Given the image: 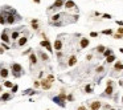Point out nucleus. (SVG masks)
Returning a JSON list of instances; mask_svg holds the SVG:
<instances>
[{
    "mask_svg": "<svg viewBox=\"0 0 123 110\" xmlns=\"http://www.w3.org/2000/svg\"><path fill=\"white\" fill-rule=\"evenodd\" d=\"M116 60V57H115V54H111V56H109V57H106V62L107 64H113L114 61Z\"/></svg>",
    "mask_w": 123,
    "mask_h": 110,
    "instance_id": "obj_25",
    "label": "nucleus"
},
{
    "mask_svg": "<svg viewBox=\"0 0 123 110\" xmlns=\"http://www.w3.org/2000/svg\"><path fill=\"white\" fill-rule=\"evenodd\" d=\"M53 49H56L57 52H60V50H62V41H61V39H57V40L54 41Z\"/></svg>",
    "mask_w": 123,
    "mask_h": 110,
    "instance_id": "obj_16",
    "label": "nucleus"
},
{
    "mask_svg": "<svg viewBox=\"0 0 123 110\" xmlns=\"http://www.w3.org/2000/svg\"><path fill=\"white\" fill-rule=\"evenodd\" d=\"M73 101H74L73 94H66V102H73Z\"/></svg>",
    "mask_w": 123,
    "mask_h": 110,
    "instance_id": "obj_30",
    "label": "nucleus"
},
{
    "mask_svg": "<svg viewBox=\"0 0 123 110\" xmlns=\"http://www.w3.org/2000/svg\"><path fill=\"white\" fill-rule=\"evenodd\" d=\"M3 53H4V49H3L1 47H0V54H3Z\"/></svg>",
    "mask_w": 123,
    "mask_h": 110,
    "instance_id": "obj_50",
    "label": "nucleus"
},
{
    "mask_svg": "<svg viewBox=\"0 0 123 110\" xmlns=\"http://www.w3.org/2000/svg\"><path fill=\"white\" fill-rule=\"evenodd\" d=\"M47 80L49 81V82H53V81H54V76H53V74H48V76H47Z\"/></svg>",
    "mask_w": 123,
    "mask_h": 110,
    "instance_id": "obj_33",
    "label": "nucleus"
},
{
    "mask_svg": "<svg viewBox=\"0 0 123 110\" xmlns=\"http://www.w3.org/2000/svg\"><path fill=\"white\" fill-rule=\"evenodd\" d=\"M103 70H105V66H98L97 68V70H95V73L98 74V73H103Z\"/></svg>",
    "mask_w": 123,
    "mask_h": 110,
    "instance_id": "obj_34",
    "label": "nucleus"
},
{
    "mask_svg": "<svg viewBox=\"0 0 123 110\" xmlns=\"http://www.w3.org/2000/svg\"><path fill=\"white\" fill-rule=\"evenodd\" d=\"M12 98H13V94H11L9 92H5V93H3L0 96V102H8Z\"/></svg>",
    "mask_w": 123,
    "mask_h": 110,
    "instance_id": "obj_8",
    "label": "nucleus"
},
{
    "mask_svg": "<svg viewBox=\"0 0 123 110\" xmlns=\"http://www.w3.org/2000/svg\"><path fill=\"white\" fill-rule=\"evenodd\" d=\"M77 110H86V107H85V106H80Z\"/></svg>",
    "mask_w": 123,
    "mask_h": 110,
    "instance_id": "obj_49",
    "label": "nucleus"
},
{
    "mask_svg": "<svg viewBox=\"0 0 123 110\" xmlns=\"http://www.w3.org/2000/svg\"><path fill=\"white\" fill-rule=\"evenodd\" d=\"M1 92H3V86H1V85H0V93H1Z\"/></svg>",
    "mask_w": 123,
    "mask_h": 110,
    "instance_id": "obj_52",
    "label": "nucleus"
},
{
    "mask_svg": "<svg viewBox=\"0 0 123 110\" xmlns=\"http://www.w3.org/2000/svg\"><path fill=\"white\" fill-rule=\"evenodd\" d=\"M30 27H32V29H34V31H37L38 29V19H33V20L30 21Z\"/></svg>",
    "mask_w": 123,
    "mask_h": 110,
    "instance_id": "obj_21",
    "label": "nucleus"
},
{
    "mask_svg": "<svg viewBox=\"0 0 123 110\" xmlns=\"http://www.w3.org/2000/svg\"><path fill=\"white\" fill-rule=\"evenodd\" d=\"M24 27H20V28H17V29H13V31H11V40H13V41H17L19 39H20V33H21V29H23Z\"/></svg>",
    "mask_w": 123,
    "mask_h": 110,
    "instance_id": "obj_6",
    "label": "nucleus"
},
{
    "mask_svg": "<svg viewBox=\"0 0 123 110\" xmlns=\"http://www.w3.org/2000/svg\"><path fill=\"white\" fill-rule=\"evenodd\" d=\"M33 86H34V89H38V88H40L41 86V85H40V81H34V82H33Z\"/></svg>",
    "mask_w": 123,
    "mask_h": 110,
    "instance_id": "obj_36",
    "label": "nucleus"
},
{
    "mask_svg": "<svg viewBox=\"0 0 123 110\" xmlns=\"http://www.w3.org/2000/svg\"><path fill=\"white\" fill-rule=\"evenodd\" d=\"M50 100H52V102H54L56 105H58L60 107L65 109V107H66V92H65V90H61L60 94L50 96Z\"/></svg>",
    "mask_w": 123,
    "mask_h": 110,
    "instance_id": "obj_2",
    "label": "nucleus"
},
{
    "mask_svg": "<svg viewBox=\"0 0 123 110\" xmlns=\"http://www.w3.org/2000/svg\"><path fill=\"white\" fill-rule=\"evenodd\" d=\"M38 64V58H37L36 53H30L29 54V65L30 66H36Z\"/></svg>",
    "mask_w": 123,
    "mask_h": 110,
    "instance_id": "obj_12",
    "label": "nucleus"
},
{
    "mask_svg": "<svg viewBox=\"0 0 123 110\" xmlns=\"http://www.w3.org/2000/svg\"><path fill=\"white\" fill-rule=\"evenodd\" d=\"M114 70H123V64L120 61H116L114 65Z\"/></svg>",
    "mask_w": 123,
    "mask_h": 110,
    "instance_id": "obj_24",
    "label": "nucleus"
},
{
    "mask_svg": "<svg viewBox=\"0 0 123 110\" xmlns=\"http://www.w3.org/2000/svg\"><path fill=\"white\" fill-rule=\"evenodd\" d=\"M47 110H52V109H47Z\"/></svg>",
    "mask_w": 123,
    "mask_h": 110,
    "instance_id": "obj_56",
    "label": "nucleus"
},
{
    "mask_svg": "<svg viewBox=\"0 0 123 110\" xmlns=\"http://www.w3.org/2000/svg\"><path fill=\"white\" fill-rule=\"evenodd\" d=\"M40 85H41L40 88H42L44 90H49L50 88H52V82H49L47 78H45V80H41L40 81Z\"/></svg>",
    "mask_w": 123,
    "mask_h": 110,
    "instance_id": "obj_15",
    "label": "nucleus"
},
{
    "mask_svg": "<svg viewBox=\"0 0 123 110\" xmlns=\"http://www.w3.org/2000/svg\"><path fill=\"white\" fill-rule=\"evenodd\" d=\"M119 50H120V53H123V48H120V49H119Z\"/></svg>",
    "mask_w": 123,
    "mask_h": 110,
    "instance_id": "obj_53",
    "label": "nucleus"
},
{
    "mask_svg": "<svg viewBox=\"0 0 123 110\" xmlns=\"http://www.w3.org/2000/svg\"><path fill=\"white\" fill-rule=\"evenodd\" d=\"M1 11H3L4 15H5V24H8V25H13V24L20 23V21L23 20L21 15H19L17 11L15 9V8L9 7V5H3V7H1Z\"/></svg>",
    "mask_w": 123,
    "mask_h": 110,
    "instance_id": "obj_1",
    "label": "nucleus"
},
{
    "mask_svg": "<svg viewBox=\"0 0 123 110\" xmlns=\"http://www.w3.org/2000/svg\"><path fill=\"white\" fill-rule=\"evenodd\" d=\"M36 56H37V58H38V61H42V62H48V61H49V56H48L44 50H41V49L37 50Z\"/></svg>",
    "mask_w": 123,
    "mask_h": 110,
    "instance_id": "obj_5",
    "label": "nucleus"
},
{
    "mask_svg": "<svg viewBox=\"0 0 123 110\" xmlns=\"http://www.w3.org/2000/svg\"><path fill=\"white\" fill-rule=\"evenodd\" d=\"M47 50L49 52V53H53V48H52V45H50V47H48V48H47Z\"/></svg>",
    "mask_w": 123,
    "mask_h": 110,
    "instance_id": "obj_43",
    "label": "nucleus"
},
{
    "mask_svg": "<svg viewBox=\"0 0 123 110\" xmlns=\"http://www.w3.org/2000/svg\"><path fill=\"white\" fill-rule=\"evenodd\" d=\"M91 58H93V54H87V56H86V60H91Z\"/></svg>",
    "mask_w": 123,
    "mask_h": 110,
    "instance_id": "obj_46",
    "label": "nucleus"
},
{
    "mask_svg": "<svg viewBox=\"0 0 123 110\" xmlns=\"http://www.w3.org/2000/svg\"><path fill=\"white\" fill-rule=\"evenodd\" d=\"M64 8H66V9H77V4L74 3L73 0H65Z\"/></svg>",
    "mask_w": 123,
    "mask_h": 110,
    "instance_id": "obj_11",
    "label": "nucleus"
},
{
    "mask_svg": "<svg viewBox=\"0 0 123 110\" xmlns=\"http://www.w3.org/2000/svg\"><path fill=\"white\" fill-rule=\"evenodd\" d=\"M76 64H77V57L73 54V56H70V57H69V61H68V66H74Z\"/></svg>",
    "mask_w": 123,
    "mask_h": 110,
    "instance_id": "obj_20",
    "label": "nucleus"
},
{
    "mask_svg": "<svg viewBox=\"0 0 123 110\" xmlns=\"http://www.w3.org/2000/svg\"><path fill=\"white\" fill-rule=\"evenodd\" d=\"M122 103H123V96H122Z\"/></svg>",
    "mask_w": 123,
    "mask_h": 110,
    "instance_id": "obj_54",
    "label": "nucleus"
},
{
    "mask_svg": "<svg viewBox=\"0 0 123 110\" xmlns=\"http://www.w3.org/2000/svg\"><path fill=\"white\" fill-rule=\"evenodd\" d=\"M38 77H40V78H42V77H44V72H42V70L38 73Z\"/></svg>",
    "mask_w": 123,
    "mask_h": 110,
    "instance_id": "obj_48",
    "label": "nucleus"
},
{
    "mask_svg": "<svg viewBox=\"0 0 123 110\" xmlns=\"http://www.w3.org/2000/svg\"><path fill=\"white\" fill-rule=\"evenodd\" d=\"M89 106H90V110H99L102 107V103L99 101H91L89 103Z\"/></svg>",
    "mask_w": 123,
    "mask_h": 110,
    "instance_id": "obj_14",
    "label": "nucleus"
},
{
    "mask_svg": "<svg viewBox=\"0 0 123 110\" xmlns=\"http://www.w3.org/2000/svg\"><path fill=\"white\" fill-rule=\"evenodd\" d=\"M30 53H33V50H32V48H29V49L28 50H25V52H24V56H28V54H30Z\"/></svg>",
    "mask_w": 123,
    "mask_h": 110,
    "instance_id": "obj_37",
    "label": "nucleus"
},
{
    "mask_svg": "<svg viewBox=\"0 0 123 110\" xmlns=\"http://www.w3.org/2000/svg\"><path fill=\"white\" fill-rule=\"evenodd\" d=\"M62 57H64V53L61 52V50H60V52H57V58H58V60H61Z\"/></svg>",
    "mask_w": 123,
    "mask_h": 110,
    "instance_id": "obj_40",
    "label": "nucleus"
},
{
    "mask_svg": "<svg viewBox=\"0 0 123 110\" xmlns=\"http://www.w3.org/2000/svg\"><path fill=\"white\" fill-rule=\"evenodd\" d=\"M110 110H115V109H110Z\"/></svg>",
    "mask_w": 123,
    "mask_h": 110,
    "instance_id": "obj_55",
    "label": "nucleus"
},
{
    "mask_svg": "<svg viewBox=\"0 0 123 110\" xmlns=\"http://www.w3.org/2000/svg\"><path fill=\"white\" fill-rule=\"evenodd\" d=\"M4 86L8 88V89H12L13 84H12V81H4Z\"/></svg>",
    "mask_w": 123,
    "mask_h": 110,
    "instance_id": "obj_29",
    "label": "nucleus"
},
{
    "mask_svg": "<svg viewBox=\"0 0 123 110\" xmlns=\"http://www.w3.org/2000/svg\"><path fill=\"white\" fill-rule=\"evenodd\" d=\"M40 47H44V48H48V47H50V43H49V40H42V41H40Z\"/></svg>",
    "mask_w": 123,
    "mask_h": 110,
    "instance_id": "obj_27",
    "label": "nucleus"
},
{
    "mask_svg": "<svg viewBox=\"0 0 123 110\" xmlns=\"http://www.w3.org/2000/svg\"><path fill=\"white\" fill-rule=\"evenodd\" d=\"M17 90H19V86H17V85H13V86H12V89H11V94H16Z\"/></svg>",
    "mask_w": 123,
    "mask_h": 110,
    "instance_id": "obj_31",
    "label": "nucleus"
},
{
    "mask_svg": "<svg viewBox=\"0 0 123 110\" xmlns=\"http://www.w3.org/2000/svg\"><path fill=\"white\" fill-rule=\"evenodd\" d=\"M61 17H62V13H56L49 19V23H56V21H60Z\"/></svg>",
    "mask_w": 123,
    "mask_h": 110,
    "instance_id": "obj_19",
    "label": "nucleus"
},
{
    "mask_svg": "<svg viewBox=\"0 0 123 110\" xmlns=\"http://www.w3.org/2000/svg\"><path fill=\"white\" fill-rule=\"evenodd\" d=\"M116 24H118V25H120V27H123V21H120V20L116 21Z\"/></svg>",
    "mask_w": 123,
    "mask_h": 110,
    "instance_id": "obj_47",
    "label": "nucleus"
},
{
    "mask_svg": "<svg viewBox=\"0 0 123 110\" xmlns=\"http://www.w3.org/2000/svg\"><path fill=\"white\" fill-rule=\"evenodd\" d=\"M111 54H114V52H113V49H109V48H106V49H105V52H103V56H105V58H106V57H109V56H111Z\"/></svg>",
    "mask_w": 123,
    "mask_h": 110,
    "instance_id": "obj_26",
    "label": "nucleus"
},
{
    "mask_svg": "<svg viewBox=\"0 0 123 110\" xmlns=\"http://www.w3.org/2000/svg\"><path fill=\"white\" fill-rule=\"evenodd\" d=\"M9 72L15 78H20L24 74V68L21 66V64H19V62H11Z\"/></svg>",
    "mask_w": 123,
    "mask_h": 110,
    "instance_id": "obj_3",
    "label": "nucleus"
},
{
    "mask_svg": "<svg viewBox=\"0 0 123 110\" xmlns=\"http://www.w3.org/2000/svg\"><path fill=\"white\" fill-rule=\"evenodd\" d=\"M0 39H1V41H3V43L9 44L11 37H9V33H8V28H5V29L1 32V35H0Z\"/></svg>",
    "mask_w": 123,
    "mask_h": 110,
    "instance_id": "obj_7",
    "label": "nucleus"
},
{
    "mask_svg": "<svg viewBox=\"0 0 123 110\" xmlns=\"http://www.w3.org/2000/svg\"><path fill=\"white\" fill-rule=\"evenodd\" d=\"M89 44H90L89 39H85V37H82V39H81V41H80V47L82 48V49H86V48L89 47Z\"/></svg>",
    "mask_w": 123,
    "mask_h": 110,
    "instance_id": "obj_17",
    "label": "nucleus"
},
{
    "mask_svg": "<svg viewBox=\"0 0 123 110\" xmlns=\"http://www.w3.org/2000/svg\"><path fill=\"white\" fill-rule=\"evenodd\" d=\"M28 40H29V39H28L27 35H25V36H20V39L17 40V44H16V45H17L19 48H21V47H24V45H27Z\"/></svg>",
    "mask_w": 123,
    "mask_h": 110,
    "instance_id": "obj_10",
    "label": "nucleus"
},
{
    "mask_svg": "<svg viewBox=\"0 0 123 110\" xmlns=\"http://www.w3.org/2000/svg\"><path fill=\"white\" fill-rule=\"evenodd\" d=\"M97 36H98L97 32H90V37H97Z\"/></svg>",
    "mask_w": 123,
    "mask_h": 110,
    "instance_id": "obj_42",
    "label": "nucleus"
},
{
    "mask_svg": "<svg viewBox=\"0 0 123 110\" xmlns=\"http://www.w3.org/2000/svg\"><path fill=\"white\" fill-rule=\"evenodd\" d=\"M0 24H1V25H7V24H5V15H4V12L1 11V8H0Z\"/></svg>",
    "mask_w": 123,
    "mask_h": 110,
    "instance_id": "obj_23",
    "label": "nucleus"
},
{
    "mask_svg": "<svg viewBox=\"0 0 123 110\" xmlns=\"http://www.w3.org/2000/svg\"><path fill=\"white\" fill-rule=\"evenodd\" d=\"M33 1H34L36 4H40V3H41V0H33Z\"/></svg>",
    "mask_w": 123,
    "mask_h": 110,
    "instance_id": "obj_51",
    "label": "nucleus"
},
{
    "mask_svg": "<svg viewBox=\"0 0 123 110\" xmlns=\"http://www.w3.org/2000/svg\"><path fill=\"white\" fill-rule=\"evenodd\" d=\"M102 17H103V19H106V20H110V19H111V15H109V13H103Z\"/></svg>",
    "mask_w": 123,
    "mask_h": 110,
    "instance_id": "obj_39",
    "label": "nucleus"
},
{
    "mask_svg": "<svg viewBox=\"0 0 123 110\" xmlns=\"http://www.w3.org/2000/svg\"><path fill=\"white\" fill-rule=\"evenodd\" d=\"M105 49H106V48L103 47V45H98V47L95 48L97 53H102V54H103V52H105Z\"/></svg>",
    "mask_w": 123,
    "mask_h": 110,
    "instance_id": "obj_28",
    "label": "nucleus"
},
{
    "mask_svg": "<svg viewBox=\"0 0 123 110\" xmlns=\"http://www.w3.org/2000/svg\"><path fill=\"white\" fill-rule=\"evenodd\" d=\"M9 77V69L7 68H0V78L1 80H7Z\"/></svg>",
    "mask_w": 123,
    "mask_h": 110,
    "instance_id": "obj_13",
    "label": "nucleus"
},
{
    "mask_svg": "<svg viewBox=\"0 0 123 110\" xmlns=\"http://www.w3.org/2000/svg\"><path fill=\"white\" fill-rule=\"evenodd\" d=\"M118 33H119V35H123V27L118 28Z\"/></svg>",
    "mask_w": 123,
    "mask_h": 110,
    "instance_id": "obj_44",
    "label": "nucleus"
},
{
    "mask_svg": "<svg viewBox=\"0 0 123 110\" xmlns=\"http://www.w3.org/2000/svg\"><path fill=\"white\" fill-rule=\"evenodd\" d=\"M83 92H85V93H87V94L93 93V92H94V89H93V85H90V84H87L86 86L83 88Z\"/></svg>",
    "mask_w": 123,
    "mask_h": 110,
    "instance_id": "obj_22",
    "label": "nucleus"
},
{
    "mask_svg": "<svg viewBox=\"0 0 123 110\" xmlns=\"http://www.w3.org/2000/svg\"><path fill=\"white\" fill-rule=\"evenodd\" d=\"M103 109H105V110H110V109H111V106H110V105H105Z\"/></svg>",
    "mask_w": 123,
    "mask_h": 110,
    "instance_id": "obj_45",
    "label": "nucleus"
},
{
    "mask_svg": "<svg viewBox=\"0 0 123 110\" xmlns=\"http://www.w3.org/2000/svg\"><path fill=\"white\" fill-rule=\"evenodd\" d=\"M114 39H118V40H122V39H123V35L115 33V35H114Z\"/></svg>",
    "mask_w": 123,
    "mask_h": 110,
    "instance_id": "obj_38",
    "label": "nucleus"
},
{
    "mask_svg": "<svg viewBox=\"0 0 123 110\" xmlns=\"http://www.w3.org/2000/svg\"><path fill=\"white\" fill-rule=\"evenodd\" d=\"M1 48H3L4 50H8V49H11V47L8 45V44H5V43H1Z\"/></svg>",
    "mask_w": 123,
    "mask_h": 110,
    "instance_id": "obj_35",
    "label": "nucleus"
},
{
    "mask_svg": "<svg viewBox=\"0 0 123 110\" xmlns=\"http://www.w3.org/2000/svg\"><path fill=\"white\" fill-rule=\"evenodd\" d=\"M113 94H114V86H106L105 93H102V97L110 98V97H113Z\"/></svg>",
    "mask_w": 123,
    "mask_h": 110,
    "instance_id": "obj_9",
    "label": "nucleus"
},
{
    "mask_svg": "<svg viewBox=\"0 0 123 110\" xmlns=\"http://www.w3.org/2000/svg\"><path fill=\"white\" fill-rule=\"evenodd\" d=\"M106 86H114V81L109 80V81H107V84H106Z\"/></svg>",
    "mask_w": 123,
    "mask_h": 110,
    "instance_id": "obj_41",
    "label": "nucleus"
},
{
    "mask_svg": "<svg viewBox=\"0 0 123 110\" xmlns=\"http://www.w3.org/2000/svg\"><path fill=\"white\" fill-rule=\"evenodd\" d=\"M21 94L23 96H34V94H38V92L36 89H25Z\"/></svg>",
    "mask_w": 123,
    "mask_h": 110,
    "instance_id": "obj_18",
    "label": "nucleus"
},
{
    "mask_svg": "<svg viewBox=\"0 0 123 110\" xmlns=\"http://www.w3.org/2000/svg\"><path fill=\"white\" fill-rule=\"evenodd\" d=\"M65 5V0H56L52 5L47 8V12H54V11H58Z\"/></svg>",
    "mask_w": 123,
    "mask_h": 110,
    "instance_id": "obj_4",
    "label": "nucleus"
},
{
    "mask_svg": "<svg viewBox=\"0 0 123 110\" xmlns=\"http://www.w3.org/2000/svg\"><path fill=\"white\" fill-rule=\"evenodd\" d=\"M102 33H103V35H109V36H111V35H113V31H111V29H105V31H102Z\"/></svg>",
    "mask_w": 123,
    "mask_h": 110,
    "instance_id": "obj_32",
    "label": "nucleus"
}]
</instances>
